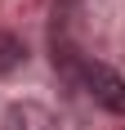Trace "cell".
<instances>
[{
  "instance_id": "6da1fadb",
  "label": "cell",
  "mask_w": 125,
  "mask_h": 130,
  "mask_svg": "<svg viewBox=\"0 0 125 130\" xmlns=\"http://www.w3.org/2000/svg\"><path fill=\"white\" fill-rule=\"evenodd\" d=\"M76 81L85 85V94L94 99V103H103L107 112H116V117H125V81L116 76L112 67H103V63H89V58H76L72 63Z\"/></svg>"
},
{
  "instance_id": "7a4b0ae2",
  "label": "cell",
  "mask_w": 125,
  "mask_h": 130,
  "mask_svg": "<svg viewBox=\"0 0 125 130\" xmlns=\"http://www.w3.org/2000/svg\"><path fill=\"white\" fill-rule=\"evenodd\" d=\"M5 126L9 130H54V117L40 103H13L9 117H5Z\"/></svg>"
},
{
  "instance_id": "3957f363",
  "label": "cell",
  "mask_w": 125,
  "mask_h": 130,
  "mask_svg": "<svg viewBox=\"0 0 125 130\" xmlns=\"http://www.w3.org/2000/svg\"><path fill=\"white\" fill-rule=\"evenodd\" d=\"M23 58H27L23 40H13V36H0V72H9V67H18Z\"/></svg>"
}]
</instances>
